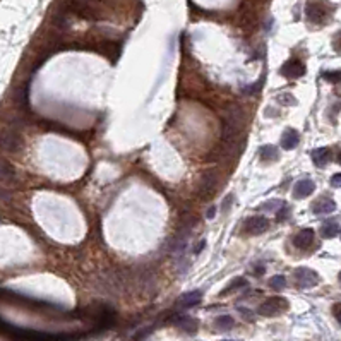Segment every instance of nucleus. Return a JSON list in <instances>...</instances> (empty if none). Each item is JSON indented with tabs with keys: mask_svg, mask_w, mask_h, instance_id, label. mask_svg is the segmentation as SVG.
<instances>
[{
	"mask_svg": "<svg viewBox=\"0 0 341 341\" xmlns=\"http://www.w3.org/2000/svg\"><path fill=\"white\" fill-rule=\"evenodd\" d=\"M247 124V113L240 105H230L225 113V127H223V144L235 142L238 134Z\"/></svg>",
	"mask_w": 341,
	"mask_h": 341,
	"instance_id": "f257e3e1",
	"label": "nucleus"
},
{
	"mask_svg": "<svg viewBox=\"0 0 341 341\" xmlns=\"http://www.w3.org/2000/svg\"><path fill=\"white\" fill-rule=\"evenodd\" d=\"M23 146L19 132L16 129H0V149L7 153H16Z\"/></svg>",
	"mask_w": 341,
	"mask_h": 341,
	"instance_id": "f03ea898",
	"label": "nucleus"
},
{
	"mask_svg": "<svg viewBox=\"0 0 341 341\" xmlns=\"http://www.w3.org/2000/svg\"><path fill=\"white\" fill-rule=\"evenodd\" d=\"M67 12H74L84 19H98V12L95 7L89 3V0H67L64 3Z\"/></svg>",
	"mask_w": 341,
	"mask_h": 341,
	"instance_id": "7ed1b4c3",
	"label": "nucleus"
},
{
	"mask_svg": "<svg viewBox=\"0 0 341 341\" xmlns=\"http://www.w3.org/2000/svg\"><path fill=\"white\" fill-rule=\"evenodd\" d=\"M288 309V302L287 298L283 297H271L267 298L266 302H262L259 307V314L266 315V317H273V315H278L281 312H285Z\"/></svg>",
	"mask_w": 341,
	"mask_h": 341,
	"instance_id": "20e7f679",
	"label": "nucleus"
},
{
	"mask_svg": "<svg viewBox=\"0 0 341 341\" xmlns=\"http://www.w3.org/2000/svg\"><path fill=\"white\" fill-rule=\"evenodd\" d=\"M220 187V175L214 170H210L203 175V179L199 180V194L203 197H213V194Z\"/></svg>",
	"mask_w": 341,
	"mask_h": 341,
	"instance_id": "39448f33",
	"label": "nucleus"
},
{
	"mask_svg": "<svg viewBox=\"0 0 341 341\" xmlns=\"http://www.w3.org/2000/svg\"><path fill=\"white\" fill-rule=\"evenodd\" d=\"M293 276L298 288H312L319 283V274L309 267H297Z\"/></svg>",
	"mask_w": 341,
	"mask_h": 341,
	"instance_id": "423d86ee",
	"label": "nucleus"
},
{
	"mask_svg": "<svg viewBox=\"0 0 341 341\" xmlns=\"http://www.w3.org/2000/svg\"><path fill=\"white\" fill-rule=\"evenodd\" d=\"M305 14L311 23H322L328 16V9L322 3V0H309L305 7Z\"/></svg>",
	"mask_w": 341,
	"mask_h": 341,
	"instance_id": "0eeeda50",
	"label": "nucleus"
},
{
	"mask_svg": "<svg viewBox=\"0 0 341 341\" xmlns=\"http://www.w3.org/2000/svg\"><path fill=\"white\" fill-rule=\"evenodd\" d=\"M280 72L288 79H298L305 74V65L302 64L300 60H297V58H291V60L285 62V64L281 65Z\"/></svg>",
	"mask_w": 341,
	"mask_h": 341,
	"instance_id": "6e6552de",
	"label": "nucleus"
},
{
	"mask_svg": "<svg viewBox=\"0 0 341 341\" xmlns=\"http://www.w3.org/2000/svg\"><path fill=\"white\" fill-rule=\"evenodd\" d=\"M269 228V221L264 216H252L245 221V232L249 235H261Z\"/></svg>",
	"mask_w": 341,
	"mask_h": 341,
	"instance_id": "1a4fd4ad",
	"label": "nucleus"
},
{
	"mask_svg": "<svg viewBox=\"0 0 341 341\" xmlns=\"http://www.w3.org/2000/svg\"><path fill=\"white\" fill-rule=\"evenodd\" d=\"M335 210H336V203L328 196L319 197V199L312 204V211H314L315 214H329Z\"/></svg>",
	"mask_w": 341,
	"mask_h": 341,
	"instance_id": "9d476101",
	"label": "nucleus"
},
{
	"mask_svg": "<svg viewBox=\"0 0 341 341\" xmlns=\"http://www.w3.org/2000/svg\"><path fill=\"white\" fill-rule=\"evenodd\" d=\"M311 156H312V161H314L315 166L324 168V166L333 159V151L329 148H317L311 153Z\"/></svg>",
	"mask_w": 341,
	"mask_h": 341,
	"instance_id": "9b49d317",
	"label": "nucleus"
},
{
	"mask_svg": "<svg viewBox=\"0 0 341 341\" xmlns=\"http://www.w3.org/2000/svg\"><path fill=\"white\" fill-rule=\"evenodd\" d=\"M315 189V184L312 182L311 179H302L297 182V185H295L293 189V196L295 199H304V197L311 196L312 192H314Z\"/></svg>",
	"mask_w": 341,
	"mask_h": 341,
	"instance_id": "f8f14e48",
	"label": "nucleus"
},
{
	"mask_svg": "<svg viewBox=\"0 0 341 341\" xmlns=\"http://www.w3.org/2000/svg\"><path fill=\"white\" fill-rule=\"evenodd\" d=\"M312 242H314V230H311V228H305V230H302V232H298L293 238V245L302 250L311 247Z\"/></svg>",
	"mask_w": 341,
	"mask_h": 341,
	"instance_id": "ddd939ff",
	"label": "nucleus"
},
{
	"mask_svg": "<svg viewBox=\"0 0 341 341\" xmlns=\"http://www.w3.org/2000/svg\"><path fill=\"white\" fill-rule=\"evenodd\" d=\"M300 142V135L295 129H287L281 135V148L290 151V149H295Z\"/></svg>",
	"mask_w": 341,
	"mask_h": 341,
	"instance_id": "4468645a",
	"label": "nucleus"
},
{
	"mask_svg": "<svg viewBox=\"0 0 341 341\" xmlns=\"http://www.w3.org/2000/svg\"><path fill=\"white\" fill-rule=\"evenodd\" d=\"M201 300H203V291L194 290V291H187L182 297L179 298V304L182 307H194V305H199Z\"/></svg>",
	"mask_w": 341,
	"mask_h": 341,
	"instance_id": "2eb2a0df",
	"label": "nucleus"
},
{
	"mask_svg": "<svg viewBox=\"0 0 341 341\" xmlns=\"http://www.w3.org/2000/svg\"><path fill=\"white\" fill-rule=\"evenodd\" d=\"M16 179V172H14V166L10 165L7 159L0 158V184H9Z\"/></svg>",
	"mask_w": 341,
	"mask_h": 341,
	"instance_id": "dca6fc26",
	"label": "nucleus"
},
{
	"mask_svg": "<svg viewBox=\"0 0 341 341\" xmlns=\"http://www.w3.org/2000/svg\"><path fill=\"white\" fill-rule=\"evenodd\" d=\"M177 324H179V328L182 329V331L189 333V335H196L197 328H199V322H197V319L189 317V315H184V317H179Z\"/></svg>",
	"mask_w": 341,
	"mask_h": 341,
	"instance_id": "f3484780",
	"label": "nucleus"
},
{
	"mask_svg": "<svg viewBox=\"0 0 341 341\" xmlns=\"http://www.w3.org/2000/svg\"><path fill=\"white\" fill-rule=\"evenodd\" d=\"M321 235L324 238H336L340 235V223L338 220H329L324 221V225L321 227Z\"/></svg>",
	"mask_w": 341,
	"mask_h": 341,
	"instance_id": "a211bd4d",
	"label": "nucleus"
},
{
	"mask_svg": "<svg viewBox=\"0 0 341 341\" xmlns=\"http://www.w3.org/2000/svg\"><path fill=\"white\" fill-rule=\"evenodd\" d=\"M259 155H261V159L264 161H274V159L280 158V153H278L276 146L273 144H266L259 149Z\"/></svg>",
	"mask_w": 341,
	"mask_h": 341,
	"instance_id": "6ab92c4d",
	"label": "nucleus"
},
{
	"mask_svg": "<svg viewBox=\"0 0 341 341\" xmlns=\"http://www.w3.org/2000/svg\"><path fill=\"white\" fill-rule=\"evenodd\" d=\"M233 326H235V319L232 315H220L214 321V328L220 331H230V329H233Z\"/></svg>",
	"mask_w": 341,
	"mask_h": 341,
	"instance_id": "aec40b11",
	"label": "nucleus"
},
{
	"mask_svg": "<svg viewBox=\"0 0 341 341\" xmlns=\"http://www.w3.org/2000/svg\"><path fill=\"white\" fill-rule=\"evenodd\" d=\"M16 105L17 106H26L27 105V88L26 86H19L16 89Z\"/></svg>",
	"mask_w": 341,
	"mask_h": 341,
	"instance_id": "412c9836",
	"label": "nucleus"
},
{
	"mask_svg": "<svg viewBox=\"0 0 341 341\" xmlns=\"http://www.w3.org/2000/svg\"><path fill=\"white\" fill-rule=\"evenodd\" d=\"M269 287L273 288V290H276V291L283 290V288L287 287V278L281 276V274H278V276H273L269 280Z\"/></svg>",
	"mask_w": 341,
	"mask_h": 341,
	"instance_id": "4be33fe9",
	"label": "nucleus"
},
{
	"mask_svg": "<svg viewBox=\"0 0 341 341\" xmlns=\"http://www.w3.org/2000/svg\"><path fill=\"white\" fill-rule=\"evenodd\" d=\"M247 285H249V281H247V280H243V278H236V280H233L232 283H230L228 287L225 288V290H223V295L230 293L232 290H238V288H242V287H247Z\"/></svg>",
	"mask_w": 341,
	"mask_h": 341,
	"instance_id": "5701e85b",
	"label": "nucleus"
},
{
	"mask_svg": "<svg viewBox=\"0 0 341 341\" xmlns=\"http://www.w3.org/2000/svg\"><path fill=\"white\" fill-rule=\"evenodd\" d=\"M283 201L280 199H273V201H267V203L261 204V210H266V211H278V208L283 206Z\"/></svg>",
	"mask_w": 341,
	"mask_h": 341,
	"instance_id": "b1692460",
	"label": "nucleus"
},
{
	"mask_svg": "<svg viewBox=\"0 0 341 341\" xmlns=\"http://www.w3.org/2000/svg\"><path fill=\"white\" fill-rule=\"evenodd\" d=\"M278 102H280L281 105H297V100H295V96L290 95V93L280 95V96H278Z\"/></svg>",
	"mask_w": 341,
	"mask_h": 341,
	"instance_id": "393cba45",
	"label": "nucleus"
},
{
	"mask_svg": "<svg viewBox=\"0 0 341 341\" xmlns=\"http://www.w3.org/2000/svg\"><path fill=\"white\" fill-rule=\"evenodd\" d=\"M288 216H290V208H288L287 204H283V206H281V210L276 211V221H278V223H281V221H285Z\"/></svg>",
	"mask_w": 341,
	"mask_h": 341,
	"instance_id": "a878e982",
	"label": "nucleus"
},
{
	"mask_svg": "<svg viewBox=\"0 0 341 341\" xmlns=\"http://www.w3.org/2000/svg\"><path fill=\"white\" fill-rule=\"evenodd\" d=\"M264 84V79H259L257 82H254V84H250L249 88H243L242 91L245 93V95H252V93H257L261 89V86Z\"/></svg>",
	"mask_w": 341,
	"mask_h": 341,
	"instance_id": "bb28decb",
	"label": "nucleus"
},
{
	"mask_svg": "<svg viewBox=\"0 0 341 341\" xmlns=\"http://www.w3.org/2000/svg\"><path fill=\"white\" fill-rule=\"evenodd\" d=\"M322 78H324L326 81H329V82H335V84H338V82H340V72H338V71H333V72H324V74H322Z\"/></svg>",
	"mask_w": 341,
	"mask_h": 341,
	"instance_id": "cd10ccee",
	"label": "nucleus"
},
{
	"mask_svg": "<svg viewBox=\"0 0 341 341\" xmlns=\"http://www.w3.org/2000/svg\"><path fill=\"white\" fill-rule=\"evenodd\" d=\"M233 201H235V196H233V194H228V196L225 197V201L221 203V211H223V213H228V210L233 204Z\"/></svg>",
	"mask_w": 341,
	"mask_h": 341,
	"instance_id": "c85d7f7f",
	"label": "nucleus"
},
{
	"mask_svg": "<svg viewBox=\"0 0 341 341\" xmlns=\"http://www.w3.org/2000/svg\"><path fill=\"white\" fill-rule=\"evenodd\" d=\"M238 312H240V314H242V315H243V317H245V319H247V321H252V319H254V314H252V312H250V311H249V309H243V307H238Z\"/></svg>",
	"mask_w": 341,
	"mask_h": 341,
	"instance_id": "c756f323",
	"label": "nucleus"
},
{
	"mask_svg": "<svg viewBox=\"0 0 341 341\" xmlns=\"http://www.w3.org/2000/svg\"><path fill=\"white\" fill-rule=\"evenodd\" d=\"M340 180H341V175H340V173H335V175H333V179H331V185H333V187H336V189H338V187L341 185V182H340Z\"/></svg>",
	"mask_w": 341,
	"mask_h": 341,
	"instance_id": "7c9ffc66",
	"label": "nucleus"
},
{
	"mask_svg": "<svg viewBox=\"0 0 341 341\" xmlns=\"http://www.w3.org/2000/svg\"><path fill=\"white\" fill-rule=\"evenodd\" d=\"M204 247H206V240H201V242L194 247V254H201V250H203Z\"/></svg>",
	"mask_w": 341,
	"mask_h": 341,
	"instance_id": "2f4dec72",
	"label": "nucleus"
},
{
	"mask_svg": "<svg viewBox=\"0 0 341 341\" xmlns=\"http://www.w3.org/2000/svg\"><path fill=\"white\" fill-rule=\"evenodd\" d=\"M0 199L9 201L10 199V192H9V190H5V189H2V187H0Z\"/></svg>",
	"mask_w": 341,
	"mask_h": 341,
	"instance_id": "473e14b6",
	"label": "nucleus"
},
{
	"mask_svg": "<svg viewBox=\"0 0 341 341\" xmlns=\"http://www.w3.org/2000/svg\"><path fill=\"white\" fill-rule=\"evenodd\" d=\"M214 214H216V208H210V211H208V218H213Z\"/></svg>",
	"mask_w": 341,
	"mask_h": 341,
	"instance_id": "72a5a7b5",
	"label": "nucleus"
},
{
	"mask_svg": "<svg viewBox=\"0 0 341 341\" xmlns=\"http://www.w3.org/2000/svg\"><path fill=\"white\" fill-rule=\"evenodd\" d=\"M335 314H336V319L340 321V305H336L335 307Z\"/></svg>",
	"mask_w": 341,
	"mask_h": 341,
	"instance_id": "f704fd0d",
	"label": "nucleus"
},
{
	"mask_svg": "<svg viewBox=\"0 0 341 341\" xmlns=\"http://www.w3.org/2000/svg\"><path fill=\"white\" fill-rule=\"evenodd\" d=\"M256 273H257V274H262V273H264V266H259V267H257Z\"/></svg>",
	"mask_w": 341,
	"mask_h": 341,
	"instance_id": "c9c22d12",
	"label": "nucleus"
}]
</instances>
